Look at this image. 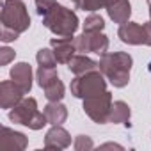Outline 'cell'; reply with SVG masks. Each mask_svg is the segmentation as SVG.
<instances>
[{
	"label": "cell",
	"instance_id": "f1b7e54d",
	"mask_svg": "<svg viewBox=\"0 0 151 151\" xmlns=\"http://www.w3.org/2000/svg\"><path fill=\"white\" fill-rule=\"evenodd\" d=\"M147 6H149V16H151V0H147Z\"/></svg>",
	"mask_w": 151,
	"mask_h": 151
},
{
	"label": "cell",
	"instance_id": "7402d4cb",
	"mask_svg": "<svg viewBox=\"0 0 151 151\" xmlns=\"http://www.w3.org/2000/svg\"><path fill=\"white\" fill-rule=\"evenodd\" d=\"M109 0H82V4L78 9H84V11H98L101 7L107 6Z\"/></svg>",
	"mask_w": 151,
	"mask_h": 151
},
{
	"label": "cell",
	"instance_id": "44dd1931",
	"mask_svg": "<svg viewBox=\"0 0 151 151\" xmlns=\"http://www.w3.org/2000/svg\"><path fill=\"white\" fill-rule=\"evenodd\" d=\"M105 29V22L100 14H91L84 22V30L86 32H101Z\"/></svg>",
	"mask_w": 151,
	"mask_h": 151
},
{
	"label": "cell",
	"instance_id": "9c48e42d",
	"mask_svg": "<svg viewBox=\"0 0 151 151\" xmlns=\"http://www.w3.org/2000/svg\"><path fill=\"white\" fill-rule=\"evenodd\" d=\"M50 46L53 48V53L59 64H68L75 55V52H77L75 37H53L50 41Z\"/></svg>",
	"mask_w": 151,
	"mask_h": 151
},
{
	"label": "cell",
	"instance_id": "484cf974",
	"mask_svg": "<svg viewBox=\"0 0 151 151\" xmlns=\"http://www.w3.org/2000/svg\"><path fill=\"white\" fill-rule=\"evenodd\" d=\"M13 59H14V52L11 48L4 46L2 50H0V64H2V66H7Z\"/></svg>",
	"mask_w": 151,
	"mask_h": 151
},
{
	"label": "cell",
	"instance_id": "4fadbf2b",
	"mask_svg": "<svg viewBox=\"0 0 151 151\" xmlns=\"http://www.w3.org/2000/svg\"><path fill=\"white\" fill-rule=\"evenodd\" d=\"M110 20L114 23H126L130 20V14H132V7H130V2L128 0H109L107 6H105Z\"/></svg>",
	"mask_w": 151,
	"mask_h": 151
},
{
	"label": "cell",
	"instance_id": "83f0119b",
	"mask_svg": "<svg viewBox=\"0 0 151 151\" xmlns=\"http://www.w3.org/2000/svg\"><path fill=\"white\" fill-rule=\"evenodd\" d=\"M101 147H121V146H117V144H105V146H101Z\"/></svg>",
	"mask_w": 151,
	"mask_h": 151
},
{
	"label": "cell",
	"instance_id": "e0dca14e",
	"mask_svg": "<svg viewBox=\"0 0 151 151\" xmlns=\"http://www.w3.org/2000/svg\"><path fill=\"white\" fill-rule=\"evenodd\" d=\"M109 123L114 124H128L130 123V107L124 101H114L109 116Z\"/></svg>",
	"mask_w": 151,
	"mask_h": 151
},
{
	"label": "cell",
	"instance_id": "ffe728a7",
	"mask_svg": "<svg viewBox=\"0 0 151 151\" xmlns=\"http://www.w3.org/2000/svg\"><path fill=\"white\" fill-rule=\"evenodd\" d=\"M36 60L43 68H55L57 66L55 53H53V50H48V48H41L37 52V55H36Z\"/></svg>",
	"mask_w": 151,
	"mask_h": 151
},
{
	"label": "cell",
	"instance_id": "30bf717a",
	"mask_svg": "<svg viewBox=\"0 0 151 151\" xmlns=\"http://www.w3.org/2000/svg\"><path fill=\"white\" fill-rule=\"evenodd\" d=\"M117 36L121 37L123 43L126 45H144L146 37H144V27L135 23V22H126L119 27Z\"/></svg>",
	"mask_w": 151,
	"mask_h": 151
},
{
	"label": "cell",
	"instance_id": "7c38bea8",
	"mask_svg": "<svg viewBox=\"0 0 151 151\" xmlns=\"http://www.w3.org/2000/svg\"><path fill=\"white\" fill-rule=\"evenodd\" d=\"M11 80L22 87V91L27 94L32 87V68L27 62H18L11 68Z\"/></svg>",
	"mask_w": 151,
	"mask_h": 151
},
{
	"label": "cell",
	"instance_id": "d4e9b609",
	"mask_svg": "<svg viewBox=\"0 0 151 151\" xmlns=\"http://www.w3.org/2000/svg\"><path fill=\"white\" fill-rule=\"evenodd\" d=\"M18 32H14L13 29H7V27H2V32H0V39L4 43H11V41H16L18 39Z\"/></svg>",
	"mask_w": 151,
	"mask_h": 151
},
{
	"label": "cell",
	"instance_id": "2e32d148",
	"mask_svg": "<svg viewBox=\"0 0 151 151\" xmlns=\"http://www.w3.org/2000/svg\"><path fill=\"white\" fill-rule=\"evenodd\" d=\"M43 112L48 119V124H62L68 119V109L60 101H50Z\"/></svg>",
	"mask_w": 151,
	"mask_h": 151
},
{
	"label": "cell",
	"instance_id": "ba28073f",
	"mask_svg": "<svg viewBox=\"0 0 151 151\" xmlns=\"http://www.w3.org/2000/svg\"><path fill=\"white\" fill-rule=\"evenodd\" d=\"M23 91L13 80H4L0 84V105L2 109H13L23 100Z\"/></svg>",
	"mask_w": 151,
	"mask_h": 151
},
{
	"label": "cell",
	"instance_id": "6da1fadb",
	"mask_svg": "<svg viewBox=\"0 0 151 151\" xmlns=\"http://www.w3.org/2000/svg\"><path fill=\"white\" fill-rule=\"evenodd\" d=\"M100 64V71L110 80L114 87H124L130 82V69L133 64L132 55L124 52H114V53H103Z\"/></svg>",
	"mask_w": 151,
	"mask_h": 151
},
{
	"label": "cell",
	"instance_id": "4316f807",
	"mask_svg": "<svg viewBox=\"0 0 151 151\" xmlns=\"http://www.w3.org/2000/svg\"><path fill=\"white\" fill-rule=\"evenodd\" d=\"M142 27H144V37H146V43H144V45L151 46V22L144 23Z\"/></svg>",
	"mask_w": 151,
	"mask_h": 151
},
{
	"label": "cell",
	"instance_id": "5b68a950",
	"mask_svg": "<svg viewBox=\"0 0 151 151\" xmlns=\"http://www.w3.org/2000/svg\"><path fill=\"white\" fill-rule=\"evenodd\" d=\"M110 109H112V94L109 91L84 98V112L98 124L109 123Z\"/></svg>",
	"mask_w": 151,
	"mask_h": 151
},
{
	"label": "cell",
	"instance_id": "8992f818",
	"mask_svg": "<svg viewBox=\"0 0 151 151\" xmlns=\"http://www.w3.org/2000/svg\"><path fill=\"white\" fill-rule=\"evenodd\" d=\"M75 46H77V52H84V53H98L103 55L109 50V39L107 36H103L101 32H86L78 37H75Z\"/></svg>",
	"mask_w": 151,
	"mask_h": 151
},
{
	"label": "cell",
	"instance_id": "9a60e30c",
	"mask_svg": "<svg viewBox=\"0 0 151 151\" xmlns=\"http://www.w3.org/2000/svg\"><path fill=\"white\" fill-rule=\"evenodd\" d=\"M0 144H2V147H9V149H25L27 147V137L20 132H14V130L4 126Z\"/></svg>",
	"mask_w": 151,
	"mask_h": 151
},
{
	"label": "cell",
	"instance_id": "52a82bcc",
	"mask_svg": "<svg viewBox=\"0 0 151 151\" xmlns=\"http://www.w3.org/2000/svg\"><path fill=\"white\" fill-rule=\"evenodd\" d=\"M37 112H39V110H37V103H36V100H34V98H25V100H22L18 105H14V107L11 109V112H9V119H11L13 123H18V124H25V126H29L30 121L36 117Z\"/></svg>",
	"mask_w": 151,
	"mask_h": 151
},
{
	"label": "cell",
	"instance_id": "7a4b0ae2",
	"mask_svg": "<svg viewBox=\"0 0 151 151\" xmlns=\"http://www.w3.org/2000/svg\"><path fill=\"white\" fill-rule=\"evenodd\" d=\"M43 25L57 37H73L78 29V18L71 9L55 4V7L43 16Z\"/></svg>",
	"mask_w": 151,
	"mask_h": 151
},
{
	"label": "cell",
	"instance_id": "f546056e",
	"mask_svg": "<svg viewBox=\"0 0 151 151\" xmlns=\"http://www.w3.org/2000/svg\"><path fill=\"white\" fill-rule=\"evenodd\" d=\"M147 69H149V73H151V62H149V66H147Z\"/></svg>",
	"mask_w": 151,
	"mask_h": 151
},
{
	"label": "cell",
	"instance_id": "cb8c5ba5",
	"mask_svg": "<svg viewBox=\"0 0 151 151\" xmlns=\"http://www.w3.org/2000/svg\"><path fill=\"white\" fill-rule=\"evenodd\" d=\"M55 0H36V9H37V14L39 16H45L48 14L53 7H55Z\"/></svg>",
	"mask_w": 151,
	"mask_h": 151
},
{
	"label": "cell",
	"instance_id": "ac0fdd59",
	"mask_svg": "<svg viewBox=\"0 0 151 151\" xmlns=\"http://www.w3.org/2000/svg\"><path fill=\"white\" fill-rule=\"evenodd\" d=\"M43 91H45V96L48 101H60L64 98V84L59 78L53 80L50 86H46Z\"/></svg>",
	"mask_w": 151,
	"mask_h": 151
},
{
	"label": "cell",
	"instance_id": "8fae6325",
	"mask_svg": "<svg viewBox=\"0 0 151 151\" xmlns=\"http://www.w3.org/2000/svg\"><path fill=\"white\" fill-rule=\"evenodd\" d=\"M68 146H71L69 133L60 124H53L45 137V147L46 149H66Z\"/></svg>",
	"mask_w": 151,
	"mask_h": 151
},
{
	"label": "cell",
	"instance_id": "3957f363",
	"mask_svg": "<svg viewBox=\"0 0 151 151\" xmlns=\"http://www.w3.org/2000/svg\"><path fill=\"white\" fill-rule=\"evenodd\" d=\"M69 89L75 98H89V96L107 91V82L103 78V73L100 69H94V71H87L84 75L75 77Z\"/></svg>",
	"mask_w": 151,
	"mask_h": 151
},
{
	"label": "cell",
	"instance_id": "d6986e66",
	"mask_svg": "<svg viewBox=\"0 0 151 151\" xmlns=\"http://www.w3.org/2000/svg\"><path fill=\"white\" fill-rule=\"evenodd\" d=\"M37 84H39V87H46V86H50L53 80H57L59 78V75H57V71H55V68H43V66H39V69H37Z\"/></svg>",
	"mask_w": 151,
	"mask_h": 151
},
{
	"label": "cell",
	"instance_id": "5bb4252c",
	"mask_svg": "<svg viewBox=\"0 0 151 151\" xmlns=\"http://www.w3.org/2000/svg\"><path fill=\"white\" fill-rule=\"evenodd\" d=\"M68 68H69V71L75 75V77H78V75H84L87 71L100 69V64L94 62L93 59L86 57V55H73L71 60L68 62Z\"/></svg>",
	"mask_w": 151,
	"mask_h": 151
},
{
	"label": "cell",
	"instance_id": "277c9868",
	"mask_svg": "<svg viewBox=\"0 0 151 151\" xmlns=\"http://www.w3.org/2000/svg\"><path fill=\"white\" fill-rule=\"evenodd\" d=\"M0 16H2V27L13 29L18 34L25 32L30 27V16L22 0H4Z\"/></svg>",
	"mask_w": 151,
	"mask_h": 151
},
{
	"label": "cell",
	"instance_id": "603a6c76",
	"mask_svg": "<svg viewBox=\"0 0 151 151\" xmlns=\"http://www.w3.org/2000/svg\"><path fill=\"white\" fill-rule=\"evenodd\" d=\"M73 147L77 151H84V149H93L94 144H93V140L87 135H78L77 139H75V142H73Z\"/></svg>",
	"mask_w": 151,
	"mask_h": 151
}]
</instances>
